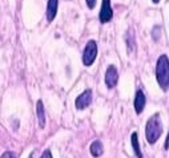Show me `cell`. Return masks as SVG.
<instances>
[{"instance_id":"6da1fadb","label":"cell","mask_w":169,"mask_h":158,"mask_svg":"<svg viewBox=\"0 0 169 158\" xmlns=\"http://www.w3.org/2000/svg\"><path fill=\"white\" fill-rule=\"evenodd\" d=\"M156 78L162 90L169 89V59L167 55H161L156 64Z\"/></svg>"},{"instance_id":"7a4b0ae2","label":"cell","mask_w":169,"mask_h":158,"mask_svg":"<svg viewBox=\"0 0 169 158\" xmlns=\"http://www.w3.org/2000/svg\"><path fill=\"white\" fill-rule=\"evenodd\" d=\"M162 134V122L160 120L158 114L152 116L146 122L145 126V137L146 141L149 143L157 142V139L160 138V135Z\"/></svg>"},{"instance_id":"3957f363","label":"cell","mask_w":169,"mask_h":158,"mask_svg":"<svg viewBox=\"0 0 169 158\" xmlns=\"http://www.w3.org/2000/svg\"><path fill=\"white\" fill-rule=\"evenodd\" d=\"M96 56H97V44L96 41H88L87 45H85V49H84V53H83V64L85 67H91L93 64V61L96 60Z\"/></svg>"},{"instance_id":"277c9868","label":"cell","mask_w":169,"mask_h":158,"mask_svg":"<svg viewBox=\"0 0 169 158\" xmlns=\"http://www.w3.org/2000/svg\"><path fill=\"white\" fill-rule=\"evenodd\" d=\"M91 102H92V90L87 89L80 96H77V98L75 100V106H76L79 110H83V109L89 106Z\"/></svg>"},{"instance_id":"5b68a950","label":"cell","mask_w":169,"mask_h":158,"mask_svg":"<svg viewBox=\"0 0 169 158\" xmlns=\"http://www.w3.org/2000/svg\"><path fill=\"white\" fill-rule=\"evenodd\" d=\"M113 17V11L112 7H110V0H103L101 3V10L99 14V19L101 23H108V21L112 20Z\"/></svg>"},{"instance_id":"8992f818","label":"cell","mask_w":169,"mask_h":158,"mask_svg":"<svg viewBox=\"0 0 169 158\" xmlns=\"http://www.w3.org/2000/svg\"><path fill=\"white\" fill-rule=\"evenodd\" d=\"M117 80H119V73H117L116 67L115 65H109L105 72V85L109 89H112V88L116 86Z\"/></svg>"},{"instance_id":"52a82bcc","label":"cell","mask_w":169,"mask_h":158,"mask_svg":"<svg viewBox=\"0 0 169 158\" xmlns=\"http://www.w3.org/2000/svg\"><path fill=\"white\" fill-rule=\"evenodd\" d=\"M145 102H146V98H145L144 92H143V90H137V92H136V96H135V101H133V105H135V110H136L137 114H140V113L144 110Z\"/></svg>"},{"instance_id":"ba28073f","label":"cell","mask_w":169,"mask_h":158,"mask_svg":"<svg viewBox=\"0 0 169 158\" xmlns=\"http://www.w3.org/2000/svg\"><path fill=\"white\" fill-rule=\"evenodd\" d=\"M57 7H59V0H48L47 4V20L52 21L57 14Z\"/></svg>"},{"instance_id":"9c48e42d","label":"cell","mask_w":169,"mask_h":158,"mask_svg":"<svg viewBox=\"0 0 169 158\" xmlns=\"http://www.w3.org/2000/svg\"><path fill=\"white\" fill-rule=\"evenodd\" d=\"M36 114H37L39 126L43 129L46 126V110H44V104L41 100H39L36 104Z\"/></svg>"},{"instance_id":"30bf717a","label":"cell","mask_w":169,"mask_h":158,"mask_svg":"<svg viewBox=\"0 0 169 158\" xmlns=\"http://www.w3.org/2000/svg\"><path fill=\"white\" fill-rule=\"evenodd\" d=\"M89 150H91V154L93 157H100V156H103V153H104V146H103V143H101V141H99V139H96V141H93L91 143V148H89Z\"/></svg>"},{"instance_id":"8fae6325","label":"cell","mask_w":169,"mask_h":158,"mask_svg":"<svg viewBox=\"0 0 169 158\" xmlns=\"http://www.w3.org/2000/svg\"><path fill=\"white\" fill-rule=\"evenodd\" d=\"M131 142H132V148L135 150V154L137 156V158H143V153H141V149H140V143H139V135L135 131L132 133L131 135Z\"/></svg>"},{"instance_id":"7c38bea8","label":"cell","mask_w":169,"mask_h":158,"mask_svg":"<svg viewBox=\"0 0 169 158\" xmlns=\"http://www.w3.org/2000/svg\"><path fill=\"white\" fill-rule=\"evenodd\" d=\"M125 40H127L128 51H129V52H132L133 49H135V35L132 33V31H129V32L127 33V36H125Z\"/></svg>"},{"instance_id":"4fadbf2b","label":"cell","mask_w":169,"mask_h":158,"mask_svg":"<svg viewBox=\"0 0 169 158\" xmlns=\"http://www.w3.org/2000/svg\"><path fill=\"white\" fill-rule=\"evenodd\" d=\"M0 158H16V156L13 154L12 152H6V153H4V154H3L2 157H0Z\"/></svg>"},{"instance_id":"5bb4252c","label":"cell","mask_w":169,"mask_h":158,"mask_svg":"<svg viewBox=\"0 0 169 158\" xmlns=\"http://www.w3.org/2000/svg\"><path fill=\"white\" fill-rule=\"evenodd\" d=\"M85 2H87V6H88V8H89V10L95 8V6H96V0H85Z\"/></svg>"},{"instance_id":"9a60e30c","label":"cell","mask_w":169,"mask_h":158,"mask_svg":"<svg viewBox=\"0 0 169 158\" xmlns=\"http://www.w3.org/2000/svg\"><path fill=\"white\" fill-rule=\"evenodd\" d=\"M41 158H52V153L47 149V150H44V153L41 154Z\"/></svg>"},{"instance_id":"2e32d148","label":"cell","mask_w":169,"mask_h":158,"mask_svg":"<svg viewBox=\"0 0 169 158\" xmlns=\"http://www.w3.org/2000/svg\"><path fill=\"white\" fill-rule=\"evenodd\" d=\"M164 146H165V149H168V148H169V135H168V138H167V142H165V145H164Z\"/></svg>"},{"instance_id":"e0dca14e","label":"cell","mask_w":169,"mask_h":158,"mask_svg":"<svg viewBox=\"0 0 169 158\" xmlns=\"http://www.w3.org/2000/svg\"><path fill=\"white\" fill-rule=\"evenodd\" d=\"M152 2H153V3H158V2H160V0H152Z\"/></svg>"},{"instance_id":"ac0fdd59","label":"cell","mask_w":169,"mask_h":158,"mask_svg":"<svg viewBox=\"0 0 169 158\" xmlns=\"http://www.w3.org/2000/svg\"><path fill=\"white\" fill-rule=\"evenodd\" d=\"M29 158H33V154H32V156H31V157H29Z\"/></svg>"}]
</instances>
